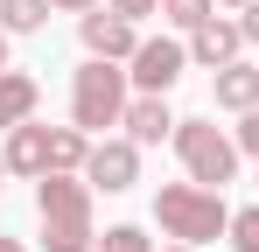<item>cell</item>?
I'll return each instance as SVG.
<instances>
[{
	"instance_id": "21",
	"label": "cell",
	"mask_w": 259,
	"mask_h": 252,
	"mask_svg": "<svg viewBox=\"0 0 259 252\" xmlns=\"http://www.w3.org/2000/svg\"><path fill=\"white\" fill-rule=\"evenodd\" d=\"M49 7H70V14H77V7H91V0H49Z\"/></svg>"
},
{
	"instance_id": "1",
	"label": "cell",
	"mask_w": 259,
	"mask_h": 252,
	"mask_svg": "<svg viewBox=\"0 0 259 252\" xmlns=\"http://www.w3.org/2000/svg\"><path fill=\"white\" fill-rule=\"evenodd\" d=\"M35 210H42V245L49 252H91V182L42 175L35 182Z\"/></svg>"
},
{
	"instance_id": "9",
	"label": "cell",
	"mask_w": 259,
	"mask_h": 252,
	"mask_svg": "<svg viewBox=\"0 0 259 252\" xmlns=\"http://www.w3.org/2000/svg\"><path fill=\"white\" fill-rule=\"evenodd\" d=\"M7 175H49V126H14L7 133Z\"/></svg>"
},
{
	"instance_id": "7",
	"label": "cell",
	"mask_w": 259,
	"mask_h": 252,
	"mask_svg": "<svg viewBox=\"0 0 259 252\" xmlns=\"http://www.w3.org/2000/svg\"><path fill=\"white\" fill-rule=\"evenodd\" d=\"M84 49L98 56V63H119V56H133V49H140V35H133L126 14L98 7V14H84Z\"/></svg>"
},
{
	"instance_id": "20",
	"label": "cell",
	"mask_w": 259,
	"mask_h": 252,
	"mask_svg": "<svg viewBox=\"0 0 259 252\" xmlns=\"http://www.w3.org/2000/svg\"><path fill=\"white\" fill-rule=\"evenodd\" d=\"M245 42H259V0L245 7Z\"/></svg>"
},
{
	"instance_id": "15",
	"label": "cell",
	"mask_w": 259,
	"mask_h": 252,
	"mask_svg": "<svg viewBox=\"0 0 259 252\" xmlns=\"http://www.w3.org/2000/svg\"><path fill=\"white\" fill-rule=\"evenodd\" d=\"M161 14H168L175 28H189V35H196V28L210 21V0H161Z\"/></svg>"
},
{
	"instance_id": "17",
	"label": "cell",
	"mask_w": 259,
	"mask_h": 252,
	"mask_svg": "<svg viewBox=\"0 0 259 252\" xmlns=\"http://www.w3.org/2000/svg\"><path fill=\"white\" fill-rule=\"evenodd\" d=\"M231 245H238V252H259V210H238V217H231Z\"/></svg>"
},
{
	"instance_id": "18",
	"label": "cell",
	"mask_w": 259,
	"mask_h": 252,
	"mask_svg": "<svg viewBox=\"0 0 259 252\" xmlns=\"http://www.w3.org/2000/svg\"><path fill=\"white\" fill-rule=\"evenodd\" d=\"M238 147H245V154H259V105L245 112V126H238Z\"/></svg>"
},
{
	"instance_id": "2",
	"label": "cell",
	"mask_w": 259,
	"mask_h": 252,
	"mask_svg": "<svg viewBox=\"0 0 259 252\" xmlns=\"http://www.w3.org/2000/svg\"><path fill=\"white\" fill-rule=\"evenodd\" d=\"M154 217H161V231L182 238V245H203V238H217V231H231L224 196L203 189V182H168V189L154 196Z\"/></svg>"
},
{
	"instance_id": "19",
	"label": "cell",
	"mask_w": 259,
	"mask_h": 252,
	"mask_svg": "<svg viewBox=\"0 0 259 252\" xmlns=\"http://www.w3.org/2000/svg\"><path fill=\"white\" fill-rule=\"evenodd\" d=\"M161 0H112V14H126V21H140V14H154Z\"/></svg>"
},
{
	"instance_id": "25",
	"label": "cell",
	"mask_w": 259,
	"mask_h": 252,
	"mask_svg": "<svg viewBox=\"0 0 259 252\" xmlns=\"http://www.w3.org/2000/svg\"><path fill=\"white\" fill-rule=\"evenodd\" d=\"M168 252H189V245H168Z\"/></svg>"
},
{
	"instance_id": "23",
	"label": "cell",
	"mask_w": 259,
	"mask_h": 252,
	"mask_svg": "<svg viewBox=\"0 0 259 252\" xmlns=\"http://www.w3.org/2000/svg\"><path fill=\"white\" fill-rule=\"evenodd\" d=\"M0 252H21V245H14V238H0Z\"/></svg>"
},
{
	"instance_id": "14",
	"label": "cell",
	"mask_w": 259,
	"mask_h": 252,
	"mask_svg": "<svg viewBox=\"0 0 259 252\" xmlns=\"http://www.w3.org/2000/svg\"><path fill=\"white\" fill-rule=\"evenodd\" d=\"M42 14H49V0H0V28L7 35H35Z\"/></svg>"
},
{
	"instance_id": "16",
	"label": "cell",
	"mask_w": 259,
	"mask_h": 252,
	"mask_svg": "<svg viewBox=\"0 0 259 252\" xmlns=\"http://www.w3.org/2000/svg\"><path fill=\"white\" fill-rule=\"evenodd\" d=\"M98 252H147V231H140V224H112Z\"/></svg>"
},
{
	"instance_id": "6",
	"label": "cell",
	"mask_w": 259,
	"mask_h": 252,
	"mask_svg": "<svg viewBox=\"0 0 259 252\" xmlns=\"http://www.w3.org/2000/svg\"><path fill=\"white\" fill-rule=\"evenodd\" d=\"M182 63H189L182 42H140V49H133V84H140L147 98H161V91L182 77Z\"/></svg>"
},
{
	"instance_id": "26",
	"label": "cell",
	"mask_w": 259,
	"mask_h": 252,
	"mask_svg": "<svg viewBox=\"0 0 259 252\" xmlns=\"http://www.w3.org/2000/svg\"><path fill=\"white\" fill-rule=\"evenodd\" d=\"M238 7H252V0H238Z\"/></svg>"
},
{
	"instance_id": "13",
	"label": "cell",
	"mask_w": 259,
	"mask_h": 252,
	"mask_svg": "<svg viewBox=\"0 0 259 252\" xmlns=\"http://www.w3.org/2000/svg\"><path fill=\"white\" fill-rule=\"evenodd\" d=\"M84 161H91L84 133H77V126H56V133H49V175H77Z\"/></svg>"
},
{
	"instance_id": "11",
	"label": "cell",
	"mask_w": 259,
	"mask_h": 252,
	"mask_svg": "<svg viewBox=\"0 0 259 252\" xmlns=\"http://www.w3.org/2000/svg\"><path fill=\"white\" fill-rule=\"evenodd\" d=\"M217 105H231V112H252L259 105V70L252 63H224L217 70Z\"/></svg>"
},
{
	"instance_id": "22",
	"label": "cell",
	"mask_w": 259,
	"mask_h": 252,
	"mask_svg": "<svg viewBox=\"0 0 259 252\" xmlns=\"http://www.w3.org/2000/svg\"><path fill=\"white\" fill-rule=\"evenodd\" d=\"M0 70H7V28H0Z\"/></svg>"
},
{
	"instance_id": "24",
	"label": "cell",
	"mask_w": 259,
	"mask_h": 252,
	"mask_svg": "<svg viewBox=\"0 0 259 252\" xmlns=\"http://www.w3.org/2000/svg\"><path fill=\"white\" fill-rule=\"evenodd\" d=\"M0 175H7V154H0Z\"/></svg>"
},
{
	"instance_id": "12",
	"label": "cell",
	"mask_w": 259,
	"mask_h": 252,
	"mask_svg": "<svg viewBox=\"0 0 259 252\" xmlns=\"http://www.w3.org/2000/svg\"><path fill=\"white\" fill-rule=\"evenodd\" d=\"M126 133H133V147H154L161 133H175V119H168L161 98H133L126 105Z\"/></svg>"
},
{
	"instance_id": "3",
	"label": "cell",
	"mask_w": 259,
	"mask_h": 252,
	"mask_svg": "<svg viewBox=\"0 0 259 252\" xmlns=\"http://www.w3.org/2000/svg\"><path fill=\"white\" fill-rule=\"evenodd\" d=\"M175 154L203 189H224L238 175V140H224L210 119H175Z\"/></svg>"
},
{
	"instance_id": "4",
	"label": "cell",
	"mask_w": 259,
	"mask_h": 252,
	"mask_svg": "<svg viewBox=\"0 0 259 252\" xmlns=\"http://www.w3.org/2000/svg\"><path fill=\"white\" fill-rule=\"evenodd\" d=\"M70 112H77V133L84 126H119L126 119V70H112V63L91 56L77 70V84H70Z\"/></svg>"
},
{
	"instance_id": "8",
	"label": "cell",
	"mask_w": 259,
	"mask_h": 252,
	"mask_svg": "<svg viewBox=\"0 0 259 252\" xmlns=\"http://www.w3.org/2000/svg\"><path fill=\"white\" fill-rule=\"evenodd\" d=\"M238 49H245V21H203L196 35H189V56L196 63H210V70H224V63H238Z\"/></svg>"
},
{
	"instance_id": "5",
	"label": "cell",
	"mask_w": 259,
	"mask_h": 252,
	"mask_svg": "<svg viewBox=\"0 0 259 252\" xmlns=\"http://www.w3.org/2000/svg\"><path fill=\"white\" fill-rule=\"evenodd\" d=\"M84 182H91V189H105V196L133 189V182H140V147H133V140H98L91 161H84Z\"/></svg>"
},
{
	"instance_id": "10",
	"label": "cell",
	"mask_w": 259,
	"mask_h": 252,
	"mask_svg": "<svg viewBox=\"0 0 259 252\" xmlns=\"http://www.w3.org/2000/svg\"><path fill=\"white\" fill-rule=\"evenodd\" d=\"M35 77H21V70H0V126L14 133V126H28V112H35Z\"/></svg>"
}]
</instances>
